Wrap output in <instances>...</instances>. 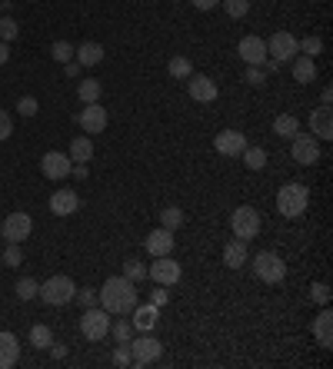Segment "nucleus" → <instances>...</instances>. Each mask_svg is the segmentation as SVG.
I'll return each instance as SVG.
<instances>
[{
    "label": "nucleus",
    "mask_w": 333,
    "mask_h": 369,
    "mask_svg": "<svg viewBox=\"0 0 333 369\" xmlns=\"http://www.w3.org/2000/svg\"><path fill=\"white\" fill-rule=\"evenodd\" d=\"M37 296H40L44 303H50V306H67L74 296H77V286H74L70 276H50V280L37 290Z\"/></svg>",
    "instance_id": "obj_4"
},
{
    "label": "nucleus",
    "mask_w": 333,
    "mask_h": 369,
    "mask_svg": "<svg viewBox=\"0 0 333 369\" xmlns=\"http://www.w3.org/2000/svg\"><path fill=\"white\" fill-rule=\"evenodd\" d=\"M17 33H21L17 21H13V17H4V13H0V40H4V44H11Z\"/></svg>",
    "instance_id": "obj_33"
},
{
    "label": "nucleus",
    "mask_w": 333,
    "mask_h": 369,
    "mask_svg": "<svg viewBox=\"0 0 333 369\" xmlns=\"http://www.w3.org/2000/svg\"><path fill=\"white\" fill-rule=\"evenodd\" d=\"M197 11H213V7H220V0H190Z\"/></svg>",
    "instance_id": "obj_48"
},
{
    "label": "nucleus",
    "mask_w": 333,
    "mask_h": 369,
    "mask_svg": "<svg viewBox=\"0 0 333 369\" xmlns=\"http://www.w3.org/2000/svg\"><path fill=\"white\" fill-rule=\"evenodd\" d=\"M111 333H113V339H117V343H130L133 326L127 323V319H113V323H111Z\"/></svg>",
    "instance_id": "obj_35"
},
{
    "label": "nucleus",
    "mask_w": 333,
    "mask_h": 369,
    "mask_svg": "<svg viewBox=\"0 0 333 369\" xmlns=\"http://www.w3.org/2000/svg\"><path fill=\"white\" fill-rule=\"evenodd\" d=\"M307 203H310V190L303 183H287V186H280V193H277V210L283 213L287 220L300 217V213H307Z\"/></svg>",
    "instance_id": "obj_2"
},
{
    "label": "nucleus",
    "mask_w": 333,
    "mask_h": 369,
    "mask_svg": "<svg viewBox=\"0 0 333 369\" xmlns=\"http://www.w3.org/2000/svg\"><path fill=\"white\" fill-rule=\"evenodd\" d=\"M230 229L237 239H254L256 233H260V213H256L254 207H237L230 213Z\"/></svg>",
    "instance_id": "obj_6"
},
{
    "label": "nucleus",
    "mask_w": 333,
    "mask_h": 369,
    "mask_svg": "<svg viewBox=\"0 0 333 369\" xmlns=\"http://www.w3.org/2000/svg\"><path fill=\"white\" fill-rule=\"evenodd\" d=\"M30 346H37V349H50L54 346V333H50V326H44V323H37L30 329Z\"/></svg>",
    "instance_id": "obj_28"
},
{
    "label": "nucleus",
    "mask_w": 333,
    "mask_h": 369,
    "mask_svg": "<svg viewBox=\"0 0 333 369\" xmlns=\"http://www.w3.org/2000/svg\"><path fill=\"white\" fill-rule=\"evenodd\" d=\"M293 80L297 84H313L317 80V60L313 57H293Z\"/></svg>",
    "instance_id": "obj_23"
},
{
    "label": "nucleus",
    "mask_w": 333,
    "mask_h": 369,
    "mask_svg": "<svg viewBox=\"0 0 333 369\" xmlns=\"http://www.w3.org/2000/svg\"><path fill=\"white\" fill-rule=\"evenodd\" d=\"M310 133L317 140H330L333 137V113L330 107H317L310 113Z\"/></svg>",
    "instance_id": "obj_19"
},
{
    "label": "nucleus",
    "mask_w": 333,
    "mask_h": 369,
    "mask_svg": "<svg viewBox=\"0 0 333 369\" xmlns=\"http://www.w3.org/2000/svg\"><path fill=\"white\" fill-rule=\"evenodd\" d=\"M166 70H170V76H174V80H187V76L193 74V64H190L187 57H174V60L166 64Z\"/></svg>",
    "instance_id": "obj_30"
},
{
    "label": "nucleus",
    "mask_w": 333,
    "mask_h": 369,
    "mask_svg": "<svg viewBox=\"0 0 333 369\" xmlns=\"http://www.w3.org/2000/svg\"><path fill=\"white\" fill-rule=\"evenodd\" d=\"M77 123L84 127V133H103L107 130V110L100 107V100L97 103H87V107L80 110Z\"/></svg>",
    "instance_id": "obj_16"
},
{
    "label": "nucleus",
    "mask_w": 333,
    "mask_h": 369,
    "mask_svg": "<svg viewBox=\"0 0 333 369\" xmlns=\"http://www.w3.org/2000/svg\"><path fill=\"white\" fill-rule=\"evenodd\" d=\"M97 300L111 316H127L133 306L140 303V300H137V286H133V280H127V276H111V280L100 286Z\"/></svg>",
    "instance_id": "obj_1"
},
{
    "label": "nucleus",
    "mask_w": 333,
    "mask_h": 369,
    "mask_svg": "<svg viewBox=\"0 0 333 369\" xmlns=\"http://www.w3.org/2000/svg\"><path fill=\"white\" fill-rule=\"evenodd\" d=\"M180 223H184V213H180V207H166L164 213H160V227H166V229H177Z\"/></svg>",
    "instance_id": "obj_36"
},
{
    "label": "nucleus",
    "mask_w": 333,
    "mask_h": 369,
    "mask_svg": "<svg viewBox=\"0 0 333 369\" xmlns=\"http://www.w3.org/2000/svg\"><path fill=\"white\" fill-rule=\"evenodd\" d=\"M290 157L300 163V166H313L320 160V140L313 133H297L293 137V147H290Z\"/></svg>",
    "instance_id": "obj_8"
},
{
    "label": "nucleus",
    "mask_w": 333,
    "mask_h": 369,
    "mask_svg": "<svg viewBox=\"0 0 333 369\" xmlns=\"http://www.w3.org/2000/svg\"><path fill=\"white\" fill-rule=\"evenodd\" d=\"M310 300H313V303L327 306V303H330V286H327V283H313V286H310Z\"/></svg>",
    "instance_id": "obj_40"
},
{
    "label": "nucleus",
    "mask_w": 333,
    "mask_h": 369,
    "mask_svg": "<svg viewBox=\"0 0 333 369\" xmlns=\"http://www.w3.org/2000/svg\"><path fill=\"white\" fill-rule=\"evenodd\" d=\"M77 300L84 306H97V290H77Z\"/></svg>",
    "instance_id": "obj_46"
},
{
    "label": "nucleus",
    "mask_w": 333,
    "mask_h": 369,
    "mask_svg": "<svg viewBox=\"0 0 333 369\" xmlns=\"http://www.w3.org/2000/svg\"><path fill=\"white\" fill-rule=\"evenodd\" d=\"M77 97L84 100V103H97L100 100V80H80Z\"/></svg>",
    "instance_id": "obj_31"
},
{
    "label": "nucleus",
    "mask_w": 333,
    "mask_h": 369,
    "mask_svg": "<svg viewBox=\"0 0 333 369\" xmlns=\"http://www.w3.org/2000/svg\"><path fill=\"white\" fill-rule=\"evenodd\" d=\"M74 176L77 180H87V163H74Z\"/></svg>",
    "instance_id": "obj_50"
},
{
    "label": "nucleus",
    "mask_w": 333,
    "mask_h": 369,
    "mask_svg": "<svg viewBox=\"0 0 333 369\" xmlns=\"http://www.w3.org/2000/svg\"><path fill=\"white\" fill-rule=\"evenodd\" d=\"M74 54H77V64L80 67H97L100 60H103V47L94 44V40H87V44H80Z\"/></svg>",
    "instance_id": "obj_25"
},
{
    "label": "nucleus",
    "mask_w": 333,
    "mask_h": 369,
    "mask_svg": "<svg viewBox=\"0 0 333 369\" xmlns=\"http://www.w3.org/2000/svg\"><path fill=\"white\" fill-rule=\"evenodd\" d=\"M0 11H4V0H0Z\"/></svg>",
    "instance_id": "obj_53"
},
{
    "label": "nucleus",
    "mask_w": 333,
    "mask_h": 369,
    "mask_svg": "<svg viewBox=\"0 0 333 369\" xmlns=\"http://www.w3.org/2000/svg\"><path fill=\"white\" fill-rule=\"evenodd\" d=\"M80 70H84V67H80L77 60H70V64H64V74H67V80H77V76H80Z\"/></svg>",
    "instance_id": "obj_47"
},
{
    "label": "nucleus",
    "mask_w": 333,
    "mask_h": 369,
    "mask_svg": "<svg viewBox=\"0 0 333 369\" xmlns=\"http://www.w3.org/2000/svg\"><path fill=\"white\" fill-rule=\"evenodd\" d=\"M223 11L230 13L233 21H240V17H247L250 13V0H220Z\"/></svg>",
    "instance_id": "obj_32"
},
{
    "label": "nucleus",
    "mask_w": 333,
    "mask_h": 369,
    "mask_svg": "<svg viewBox=\"0 0 333 369\" xmlns=\"http://www.w3.org/2000/svg\"><path fill=\"white\" fill-rule=\"evenodd\" d=\"M187 90H190V97L197 100V103H213L217 100V84H213L207 74H190L187 76Z\"/></svg>",
    "instance_id": "obj_13"
},
{
    "label": "nucleus",
    "mask_w": 333,
    "mask_h": 369,
    "mask_svg": "<svg viewBox=\"0 0 333 369\" xmlns=\"http://www.w3.org/2000/svg\"><path fill=\"white\" fill-rule=\"evenodd\" d=\"M17 359H21V343L13 333H0V369H11L17 366Z\"/></svg>",
    "instance_id": "obj_20"
},
{
    "label": "nucleus",
    "mask_w": 333,
    "mask_h": 369,
    "mask_svg": "<svg viewBox=\"0 0 333 369\" xmlns=\"http://www.w3.org/2000/svg\"><path fill=\"white\" fill-rule=\"evenodd\" d=\"M213 147H217V153H223V157H240L250 143H247V133H240V130H220L213 137Z\"/></svg>",
    "instance_id": "obj_12"
},
{
    "label": "nucleus",
    "mask_w": 333,
    "mask_h": 369,
    "mask_svg": "<svg viewBox=\"0 0 333 369\" xmlns=\"http://www.w3.org/2000/svg\"><path fill=\"white\" fill-rule=\"evenodd\" d=\"M40 170H44L47 180H64V176H70V170H74V163H70V157L67 153H44V160H40Z\"/></svg>",
    "instance_id": "obj_14"
},
{
    "label": "nucleus",
    "mask_w": 333,
    "mask_h": 369,
    "mask_svg": "<svg viewBox=\"0 0 333 369\" xmlns=\"http://www.w3.org/2000/svg\"><path fill=\"white\" fill-rule=\"evenodd\" d=\"M297 54H300L297 37L287 33V30H277L270 40H266V57H270V60H277V64H287V60H293Z\"/></svg>",
    "instance_id": "obj_7"
},
{
    "label": "nucleus",
    "mask_w": 333,
    "mask_h": 369,
    "mask_svg": "<svg viewBox=\"0 0 333 369\" xmlns=\"http://www.w3.org/2000/svg\"><path fill=\"white\" fill-rule=\"evenodd\" d=\"M244 263H247V243H244V239H233V243H227V250H223V266L240 270Z\"/></svg>",
    "instance_id": "obj_24"
},
{
    "label": "nucleus",
    "mask_w": 333,
    "mask_h": 369,
    "mask_svg": "<svg viewBox=\"0 0 333 369\" xmlns=\"http://www.w3.org/2000/svg\"><path fill=\"white\" fill-rule=\"evenodd\" d=\"M77 210H80V196L74 190H57L50 196V213L54 217H74Z\"/></svg>",
    "instance_id": "obj_17"
},
{
    "label": "nucleus",
    "mask_w": 333,
    "mask_h": 369,
    "mask_svg": "<svg viewBox=\"0 0 333 369\" xmlns=\"http://www.w3.org/2000/svg\"><path fill=\"white\" fill-rule=\"evenodd\" d=\"M240 157H244V163L250 166V170H264L266 166V150L264 147H247Z\"/></svg>",
    "instance_id": "obj_29"
},
{
    "label": "nucleus",
    "mask_w": 333,
    "mask_h": 369,
    "mask_svg": "<svg viewBox=\"0 0 333 369\" xmlns=\"http://www.w3.org/2000/svg\"><path fill=\"white\" fill-rule=\"evenodd\" d=\"M17 113H21V117H33V113H37V100H33V97H21Z\"/></svg>",
    "instance_id": "obj_43"
},
{
    "label": "nucleus",
    "mask_w": 333,
    "mask_h": 369,
    "mask_svg": "<svg viewBox=\"0 0 333 369\" xmlns=\"http://www.w3.org/2000/svg\"><path fill=\"white\" fill-rule=\"evenodd\" d=\"M70 163H87L90 157H94V140L90 137H77V140L70 143Z\"/></svg>",
    "instance_id": "obj_27"
},
{
    "label": "nucleus",
    "mask_w": 333,
    "mask_h": 369,
    "mask_svg": "<svg viewBox=\"0 0 333 369\" xmlns=\"http://www.w3.org/2000/svg\"><path fill=\"white\" fill-rule=\"evenodd\" d=\"M11 133H13V120H11V113H4V110H0V140H7Z\"/></svg>",
    "instance_id": "obj_45"
},
{
    "label": "nucleus",
    "mask_w": 333,
    "mask_h": 369,
    "mask_svg": "<svg viewBox=\"0 0 333 369\" xmlns=\"http://www.w3.org/2000/svg\"><path fill=\"white\" fill-rule=\"evenodd\" d=\"M166 303V293H164V290H157V293H154V306H164Z\"/></svg>",
    "instance_id": "obj_52"
},
{
    "label": "nucleus",
    "mask_w": 333,
    "mask_h": 369,
    "mask_svg": "<svg viewBox=\"0 0 333 369\" xmlns=\"http://www.w3.org/2000/svg\"><path fill=\"white\" fill-rule=\"evenodd\" d=\"M127 346H130V366H150L164 353V346L154 336H140V339H133V343H127Z\"/></svg>",
    "instance_id": "obj_9"
},
{
    "label": "nucleus",
    "mask_w": 333,
    "mask_h": 369,
    "mask_svg": "<svg viewBox=\"0 0 333 369\" xmlns=\"http://www.w3.org/2000/svg\"><path fill=\"white\" fill-rule=\"evenodd\" d=\"M313 336L320 343L323 349H333V313L330 310H323L317 319H313Z\"/></svg>",
    "instance_id": "obj_22"
},
{
    "label": "nucleus",
    "mask_w": 333,
    "mask_h": 369,
    "mask_svg": "<svg viewBox=\"0 0 333 369\" xmlns=\"http://www.w3.org/2000/svg\"><path fill=\"white\" fill-rule=\"evenodd\" d=\"M7 60H11V47H7L4 40H0V67L7 64Z\"/></svg>",
    "instance_id": "obj_51"
},
{
    "label": "nucleus",
    "mask_w": 333,
    "mask_h": 369,
    "mask_svg": "<svg viewBox=\"0 0 333 369\" xmlns=\"http://www.w3.org/2000/svg\"><path fill=\"white\" fill-rule=\"evenodd\" d=\"M237 54L244 60L247 67H264L270 57H266V40H260L256 33H247L244 40L237 44Z\"/></svg>",
    "instance_id": "obj_11"
},
{
    "label": "nucleus",
    "mask_w": 333,
    "mask_h": 369,
    "mask_svg": "<svg viewBox=\"0 0 333 369\" xmlns=\"http://www.w3.org/2000/svg\"><path fill=\"white\" fill-rule=\"evenodd\" d=\"M37 290H40V283L30 280V276H23V280L17 283V296H21V300H33V296H37Z\"/></svg>",
    "instance_id": "obj_39"
},
{
    "label": "nucleus",
    "mask_w": 333,
    "mask_h": 369,
    "mask_svg": "<svg viewBox=\"0 0 333 369\" xmlns=\"http://www.w3.org/2000/svg\"><path fill=\"white\" fill-rule=\"evenodd\" d=\"M23 253H21V243H7V250H4V263L7 266H21Z\"/></svg>",
    "instance_id": "obj_41"
},
{
    "label": "nucleus",
    "mask_w": 333,
    "mask_h": 369,
    "mask_svg": "<svg viewBox=\"0 0 333 369\" xmlns=\"http://www.w3.org/2000/svg\"><path fill=\"white\" fill-rule=\"evenodd\" d=\"M147 276L160 286H170V283L180 280V263H174L170 256H154V266L147 270Z\"/></svg>",
    "instance_id": "obj_15"
},
{
    "label": "nucleus",
    "mask_w": 333,
    "mask_h": 369,
    "mask_svg": "<svg viewBox=\"0 0 333 369\" xmlns=\"http://www.w3.org/2000/svg\"><path fill=\"white\" fill-rule=\"evenodd\" d=\"M80 333L90 339V343H100V339L111 333V313L103 306H87L84 316H80Z\"/></svg>",
    "instance_id": "obj_3"
},
{
    "label": "nucleus",
    "mask_w": 333,
    "mask_h": 369,
    "mask_svg": "<svg viewBox=\"0 0 333 369\" xmlns=\"http://www.w3.org/2000/svg\"><path fill=\"white\" fill-rule=\"evenodd\" d=\"M247 84H254V87H264V67H250V70H247V76H244Z\"/></svg>",
    "instance_id": "obj_44"
},
{
    "label": "nucleus",
    "mask_w": 333,
    "mask_h": 369,
    "mask_svg": "<svg viewBox=\"0 0 333 369\" xmlns=\"http://www.w3.org/2000/svg\"><path fill=\"white\" fill-rule=\"evenodd\" d=\"M50 57H54L57 64H70V60H74V47L67 44V40H57V44L50 47Z\"/></svg>",
    "instance_id": "obj_34"
},
{
    "label": "nucleus",
    "mask_w": 333,
    "mask_h": 369,
    "mask_svg": "<svg viewBox=\"0 0 333 369\" xmlns=\"http://www.w3.org/2000/svg\"><path fill=\"white\" fill-rule=\"evenodd\" d=\"M254 273H256V280L260 283H280L283 276H287V263L280 260L277 253H256L254 256Z\"/></svg>",
    "instance_id": "obj_5"
},
{
    "label": "nucleus",
    "mask_w": 333,
    "mask_h": 369,
    "mask_svg": "<svg viewBox=\"0 0 333 369\" xmlns=\"http://www.w3.org/2000/svg\"><path fill=\"white\" fill-rule=\"evenodd\" d=\"M113 366H130V346L127 343H117V349H113Z\"/></svg>",
    "instance_id": "obj_42"
},
{
    "label": "nucleus",
    "mask_w": 333,
    "mask_h": 369,
    "mask_svg": "<svg viewBox=\"0 0 333 369\" xmlns=\"http://www.w3.org/2000/svg\"><path fill=\"white\" fill-rule=\"evenodd\" d=\"M297 44H300V50H303V57H313V60H317V54L323 50V40L320 37H313V33L310 37H303V40H297Z\"/></svg>",
    "instance_id": "obj_37"
},
{
    "label": "nucleus",
    "mask_w": 333,
    "mask_h": 369,
    "mask_svg": "<svg viewBox=\"0 0 333 369\" xmlns=\"http://www.w3.org/2000/svg\"><path fill=\"white\" fill-rule=\"evenodd\" d=\"M144 246L150 256H170V253H174V229H166V227L154 229V233L147 237Z\"/></svg>",
    "instance_id": "obj_18"
},
{
    "label": "nucleus",
    "mask_w": 333,
    "mask_h": 369,
    "mask_svg": "<svg viewBox=\"0 0 333 369\" xmlns=\"http://www.w3.org/2000/svg\"><path fill=\"white\" fill-rule=\"evenodd\" d=\"M333 103V90L330 87H323V93H320V107H330Z\"/></svg>",
    "instance_id": "obj_49"
},
{
    "label": "nucleus",
    "mask_w": 333,
    "mask_h": 369,
    "mask_svg": "<svg viewBox=\"0 0 333 369\" xmlns=\"http://www.w3.org/2000/svg\"><path fill=\"white\" fill-rule=\"evenodd\" d=\"M273 133L283 137V140H293V137L300 133V120L293 117V113H280V117L273 120Z\"/></svg>",
    "instance_id": "obj_26"
},
{
    "label": "nucleus",
    "mask_w": 333,
    "mask_h": 369,
    "mask_svg": "<svg viewBox=\"0 0 333 369\" xmlns=\"http://www.w3.org/2000/svg\"><path fill=\"white\" fill-rule=\"evenodd\" d=\"M123 276H127V280H133V283L144 280V276H147V266H144L140 260H127V263H123Z\"/></svg>",
    "instance_id": "obj_38"
},
{
    "label": "nucleus",
    "mask_w": 333,
    "mask_h": 369,
    "mask_svg": "<svg viewBox=\"0 0 333 369\" xmlns=\"http://www.w3.org/2000/svg\"><path fill=\"white\" fill-rule=\"evenodd\" d=\"M130 313H133V326H137V329H144V333H150V329L157 326V319H160V306H154V303L140 306V303H137Z\"/></svg>",
    "instance_id": "obj_21"
},
{
    "label": "nucleus",
    "mask_w": 333,
    "mask_h": 369,
    "mask_svg": "<svg viewBox=\"0 0 333 369\" xmlns=\"http://www.w3.org/2000/svg\"><path fill=\"white\" fill-rule=\"evenodd\" d=\"M30 229H33V220L30 213H11V217L4 220V227H0V237L7 239V243H23V239L30 237Z\"/></svg>",
    "instance_id": "obj_10"
}]
</instances>
